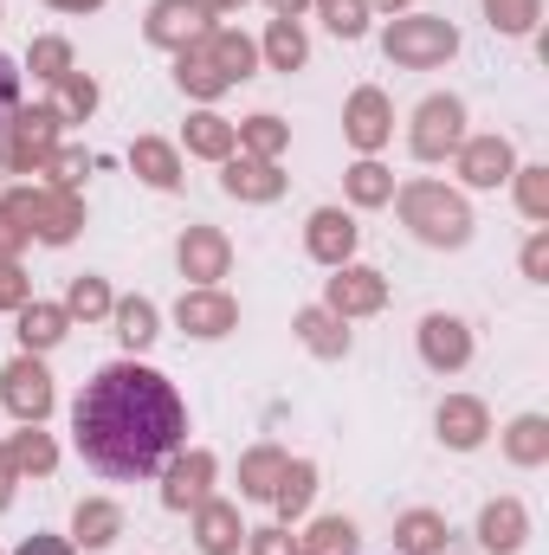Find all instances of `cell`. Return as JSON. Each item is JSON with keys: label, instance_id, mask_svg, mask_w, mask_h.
Masks as SVG:
<instances>
[{"label": "cell", "instance_id": "5bb4252c", "mask_svg": "<svg viewBox=\"0 0 549 555\" xmlns=\"http://www.w3.org/2000/svg\"><path fill=\"white\" fill-rule=\"evenodd\" d=\"M420 356H426V369L452 375V369H465V362H472V330H465L459 317L433 310V317L420 323Z\"/></svg>", "mask_w": 549, "mask_h": 555}, {"label": "cell", "instance_id": "1f68e13d", "mask_svg": "<svg viewBox=\"0 0 549 555\" xmlns=\"http://www.w3.org/2000/svg\"><path fill=\"white\" fill-rule=\"evenodd\" d=\"M297 550L304 555H356V524L349 517H317Z\"/></svg>", "mask_w": 549, "mask_h": 555}, {"label": "cell", "instance_id": "6da1fadb", "mask_svg": "<svg viewBox=\"0 0 549 555\" xmlns=\"http://www.w3.org/2000/svg\"><path fill=\"white\" fill-rule=\"evenodd\" d=\"M72 426H78L85 465L98 478L124 485V478H149V472L168 465V452L188 433V408H181L168 375H155L142 362H111L85 382Z\"/></svg>", "mask_w": 549, "mask_h": 555}, {"label": "cell", "instance_id": "4316f807", "mask_svg": "<svg viewBox=\"0 0 549 555\" xmlns=\"http://www.w3.org/2000/svg\"><path fill=\"white\" fill-rule=\"evenodd\" d=\"M130 168H137L149 188H181V155H175L168 142H155V137H137V149H130Z\"/></svg>", "mask_w": 549, "mask_h": 555}, {"label": "cell", "instance_id": "681fc988", "mask_svg": "<svg viewBox=\"0 0 549 555\" xmlns=\"http://www.w3.org/2000/svg\"><path fill=\"white\" fill-rule=\"evenodd\" d=\"M13 555H72V543H59V537H26Z\"/></svg>", "mask_w": 549, "mask_h": 555}, {"label": "cell", "instance_id": "7bdbcfd3", "mask_svg": "<svg viewBox=\"0 0 549 555\" xmlns=\"http://www.w3.org/2000/svg\"><path fill=\"white\" fill-rule=\"evenodd\" d=\"M85 168H91V155H85V149H59L46 175H52V188H72V194H78V181H85Z\"/></svg>", "mask_w": 549, "mask_h": 555}, {"label": "cell", "instance_id": "836d02e7", "mask_svg": "<svg viewBox=\"0 0 549 555\" xmlns=\"http://www.w3.org/2000/svg\"><path fill=\"white\" fill-rule=\"evenodd\" d=\"M349 201H356V207H388V201H395V175H388L382 162H356V168H349Z\"/></svg>", "mask_w": 549, "mask_h": 555}, {"label": "cell", "instance_id": "60d3db41", "mask_svg": "<svg viewBox=\"0 0 549 555\" xmlns=\"http://www.w3.org/2000/svg\"><path fill=\"white\" fill-rule=\"evenodd\" d=\"M26 59H33V78H46V85H59V78L72 72V46H65V39H33Z\"/></svg>", "mask_w": 549, "mask_h": 555}, {"label": "cell", "instance_id": "2e32d148", "mask_svg": "<svg viewBox=\"0 0 549 555\" xmlns=\"http://www.w3.org/2000/svg\"><path fill=\"white\" fill-rule=\"evenodd\" d=\"M175 323L188 330V336H227L233 323H240V304L227 297V291H181V304H175Z\"/></svg>", "mask_w": 549, "mask_h": 555}, {"label": "cell", "instance_id": "4fadbf2b", "mask_svg": "<svg viewBox=\"0 0 549 555\" xmlns=\"http://www.w3.org/2000/svg\"><path fill=\"white\" fill-rule=\"evenodd\" d=\"M304 253H310L317 266H349V253H356V220H349L343 207H317V214L304 220Z\"/></svg>", "mask_w": 549, "mask_h": 555}, {"label": "cell", "instance_id": "5b68a950", "mask_svg": "<svg viewBox=\"0 0 549 555\" xmlns=\"http://www.w3.org/2000/svg\"><path fill=\"white\" fill-rule=\"evenodd\" d=\"M0 207L26 227V240L39 233L46 246H65V240H78V227H85V201H78L72 188H13Z\"/></svg>", "mask_w": 549, "mask_h": 555}, {"label": "cell", "instance_id": "d590c367", "mask_svg": "<svg viewBox=\"0 0 549 555\" xmlns=\"http://www.w3.org/2000/svg\"><path fill=\"white\" fill-rule=\"evenodd\" d=\"M111 304L117 297H111L104 278H72V291H65V317H85V323L91 317H111Z\"/></svg>", "mask_w": 549, "mask_h": 555}, {"label": "cell", "instance_id": "7c38bea8", "mask_svg": "<svg viewBox=\"0 0 549 555\" xmlns=\"http://www.w3.org/2000/svg\"><path fill=\"white\" fill-rule=\"evenodd\" d=\"M343 137L356 142L362 155H375L382 142L395 137V104H388L375 85H362V91L349 98V111H343Z\"/></svg>", "mask_w": 549, "mask_h": 555}, {"label": "cell", "instance_id": "9a60e30c", "mask_svg": "<svg viewBox=\"0 0 549 555\" xmlns=\"http://www.w3.org/2000/svg\"><path fill=\"white\" fill-rule=\"evenodd\" d=\"M452 155H459L465 188H498V181H511V175H518V155H511V142H505V137H465Z\"/></svg>", "mask_w": 549, "mask_h": 555}, {"label": "cell", "instance_id": "3957f363", "mask_svg": "<svg viewBox=\"0 0 549 555\" xmlns=\"http://www.w3.org/2000/svg\"><path fill=\"white\" fill-rule=\"evenodd\" d=\"M401 220L426 246H465L472 240V207L452 188H439V181H408L401 188Z\"/></svg>", "mask_w": 549, "mask_h": 555}, {"label": "cell", "instance_id": "ac0fdd59", "mask_svg": "<svg viewBox=\"0 0 549 555\" xmlns=\"http://www.w3.org/2000/svg\"><path fill=\"white\" fill-rule=\"evenodd\" d=\"M485 433H491L485 401H472V395H446V401H439V439H446L452 452H472V446H485Z\"/></svg>", "mask_w": 549, "mask_h": 555}, {"label": "cell", "instance_id": "c3c4849f", "mask_svg": "<svg viewBox=\"0 0 549 555\" xmlns=\"http://www.w3.org/2000/svg\"><path fill=\"white\" fill-rule=\"evenodd\" d=\"M20 246H26V227L0 207V259H20Z\"/></svg>", "mask_w": 549, "mask_h": 555}, {"label": "cell", "instance_id": "74e56055", "mask_svg": "<svg viewBox=\"0 0 549 555\" xmlns=\"http://www.w3.org/2000/svg\"><path fill=\"white\" fill-rule=\"evenodd\" d=\"M233 137L246 142V155H259V162H278V149L291 142V130H284L278 117H246V124H240Z\"/></svg>", "mask_w": 549, "mask_h": 555}, {"label": "cell", "instance_id": "30bf717a", "mask_svg": "<svg viewBox=\"0 0 549 555\" xmlns=\"http://www.w3.org/2000/svg\"><path fill=\"white\" fill-rule=\"evenodd\" d=\"M0 401H7V414L26 420V426H39V420L52 414V375L39 369V356L7 362V375H0Z\"/></svg>", "mask_w": 549, "mask_h": 555}, {"label": "cell", "instance_id": "484cf974", "mask_svg": "<svg viewBox=\"0 0 549 555\" xmlns=\"http://www.w3.org/2000/svg\"><path fill=\"white\" fill-rule=\"evenodd\" d=\"M310 491H317V465H310V459H284V478H278V491H272L278 517H284V524L304 517V511H310Z\"/></svg>", "mask_w": 549, "mask_h": 555}, {"label": "cell", "instance_id": "9c48e42d", "mask_svg": "<svg viewBox=\"0 0 549 555\" xmlns=\"http://www.w3.org/2000/svg\"><path fill=\"white\" fill-rule=\"evenodd\" d=\"M330 284H323V310H336L343 323L349 317H375L388 304V278L369 272V266H330Z\"/></svg>", "mask_w": 549, "mask_h": 555}, {"label": "cell", "instance_id": "ba28073f", "mask_svg": "<svg viewBox=\"0 0 549 555\" xmlns=\"http://www.w3.org/2000/svg\"><path fill=\"white\" fill-rule=\"evenodd\" d=\"M142 33H149V46L188 52L194 39H207V33H214V7H207V0H155V7H149V20H142Z\"/></svg>", "mask_w": 549, "mask_h": 555}, {"label": "cell", "instance_id": "b9f144b4", "mask_svg": "<svg viewBox=\"0 0 549 555\" xmlns=\"http://www.w3.org/2000/svg\"><path fill=\"white\" fill-rule=\"evenodd\" d=\"M511 181H518V207L531 220H549V168H518Z\"/></svg>", "mask_w": 549, "mask_h": 555}, {"label": "cell", "instance_id": "8fae6325", "mask_svg": "<svg viewBox=\"0 0 549 555\" xmlns=\"http://www.w3.org/2000/svg\"><path fill=\"white\" fill-rule=\"evenodd\" d=\"M175 259H181V278H194V291H214L227 278V266H233V246H227L220 227H188Z\"/></svg>", "mask_w": 549, "mask_h": 555}, {"label": "cell", "instance_id": "4dcf8cb0", "mask_svg": "<svg viewBox=\"0 0 549 555\" xmlns=\"http://www.w3.org/2000/svg\"><path fill=\"white\" fill-rule=\"evenodd\" d=\"M7 459H13V472H33V478H46V472L59 465V446H52L39 426H26V433H13V439H7Z\"/></svg>", "mask_w": 549, "mask_h": 555}, {"label": "cell", "instance_id": "ab89813d", "mask_svg": "<svg viewBox=\"0 0 549 555\" xmlns=\"http://www.w3.org/2000/svg\"><path fill=\"white\" fill-rule=\"evenodd\" d=\"M485 20L498 33H531L544 20V0H485Z\"/></svg>", "mask_w": 549, "mask_h": 555}, {"label": "cell", "instance_id": "ee69618b", "mask_svg": "<svg viewBox=\"0 0 549 555\" xmlns=\"http://www.w3.org/2000/svg\"><path fill=\"white\" fill-rule=\"evenodd\" d=\"M20 304H33V278L13 259H0V310H20Z\"/></svg>", "mask_w": 549, "mask_h": 555}, {"label": "cell", "instance_id": "f907efd6", "mask_svg": "<svg viewBox=\"0 0 549 555\" xmlns=\"http://www.w3.org/2000/svg\"><path fill=\"white\" fill-rule=\"evenodd\" d=\"M13 478H20V472H13V459H7V446H0V511L13 504Z\"/></svg>", "mask_w": 549, "mask_h": 555}, {"label": "cell", "instance_id": "f6af8a7d", "mask_svg": "<svg viewBox=\"0 0 549 555\" xmlns=\"http://www.w3.org/2000/svg\"><path fill=\"white\" fill-rule=\"evenodd\" d=\"M246 543H253V555H304V550H297V537H291L284 524H266V530H246Z\"/></svg>", "mask_w": 549, "mask_h": 555}, {"label": "cell", "instance_id": "bcb514c9", "mask_svg": "<svg viewBox=\"0 0 549 555\" xmlns=\"http://www.w3.org/2000/svg\"><path fill=\"white\" fill-rule=\"evenodd\" d=\"M524 278H549V233H531V246H524Z\"/></svg>", "mask_w": 549, "mask_h": 555}, {"label": "cell", "instance_id": "11a10c76", "mask_svg": "<svg viewBox=\"0 0 549 555\" xmlns=\"http://www.w3.org/2000/svg\"><path fill=\"white\" fill-rule=\"evenodd\" d=\"M382 7H408V0H382Z\"/></svg>", "mask_w": 549, "mask_h": 555}, {"label": "cell", "instance_id": "d4e9b609", "mask_svg": "<svg viewBox=\"0 0 549 555\" xmlns=\"http://www.w3.org/2000/svg\"><path fill=\"white\" fill-rule=\"evenodd\" d=\"M395 550L401 555H446V517L439 511H408L395 524Z\"/></svg>", "mask_w": 549, "mask_h": 555}, {"label": "cell", "instance_id": "e575fe53", "mask_svg": "<svg viewBox=\"0 0 549 555\" xmlns=\"http://www.w3.org/2000/svg\"><path fill=\"white\" fill-rule=\"evenodd\" d=\"M111 317H117V336H124L130 349H149V343H155V304H149V297L111 304Z\"/></svg>", "mask_w": 549, "mask_h": 555}, {"label": "cell", "instance_id": "cb8c5ba5", "mask_svg": "<svg viewBox=\"0 0 549 555\" xmlns=\"http://www.w3.org/2000/svg\"><path fill=\"white\" fill-rule=\"evenodd\" d=\"M72 530H78V543H85V550H111V543L124 537V511H117L111 498H85V504H78V517H72Z\"/></svg>", "mask_w": 549, "mask_h": 555}, {"label": "cell", "instance_id": "db71d44e", "mask_svg": "<svg viewBox=\"0 0 549 555\" xmlns=\"http://www.w3.org/2000/svg\"><path fill=\"white\" fill-rule=\"evenodd\" d=\"M207 7H214V13H240L246 0H207Z\"/></svg>", "mask_w": 549, "mask_h": 555}, {"label": "cell", "instance_id": "277c9868", "mask_svg": "<svg viewBox=\"0 0 549 555\" xmlns=\"http://www.w3.org/2000/svg\"><path fill=\"white\" fill-rule=\"evenodd\" d=\"M59 111L39 104V111H13L0 124V175H46L52 155H59Z\"/></svg>", "mask_w": 549, "mask_h": 555}, {"label": "cell", "instance_id": "7a4b0ae2", "mask_svg": "<svg viewBox=\"0 0 549 555\" xmlns=\"http://www.w3.org/2000/svg\"><path fill=\"white\" fill-rule=\"evenodd\" d=\"M253 65H259V46L246 33H233V26H214L207 39H194L188 52H175V78H181L188 98H220L240 78H253Z\"/></svg>", "mask_w": 549, "mask_h": 555}, {"label": "cell", "instance_id": "8d00e7d4", "mask_svg": "<svg viewBox=\"0 0 549 555\" xmlns=\"http://www.w3.org/2000/svg\"><path fill=\"white\" fill-rule=\"evenodd\" d=\"M304 52H310V46H304V26H297V20H272V33H266V59H272L278 72H297Z\"/></svg>", "mask_w": 549, "mask_h": 555}, {"label": "cell", "instance_id": "f1b7e54d", "mask_svg": "<svg viewBox=\"0 0 549 555\" xmlns=\"http://www.w3.org/2000/svg\"><path fill=\"white\" fill-rule=\"evenodd\" d=\"M233 124L227 117H214V111H201V117H188V155H207V162H227L233 155Z\"/></svg>", "mask_w": 549, "mask_h": 555}, {"label": "cell", "instance_id": "603a6c76", "mask_svg": "<svg viewBox=\"0 0 549 555\" xmlns=\"http://www.w3.org/2000/svg\"><path fill=\"white\" fill-rule=\"evenodd\" d=\"M65 330H72L65 304H20V343H26V356H39V349L65 343Z\"/></svg>", "mask_w": 549, "mask_h": 555}, {"label": "cell", "instance_id": "ffe728a7", "mask_svg": "<svg viewBox=\"0 0 549 555\" xmlns=\"http://www.w3.org/2000/svg\"><path fill=\"white\" fill-rule=\"evenodd\" d=\"M220 188L233 201H278L284 194V175H278V162H259V155H227Z\"/></svg>", "mask_w": 549, "mask_h": 555}, {"label": "cell", "instance_id": "d6a6232c", "mask_svg": "<svg viewBox=\"0 0 549 555\" xmlns=\"http://www.w3.org/2000/svg\"><path fill=\"white\" fill-rule=\"evenodd\" d=\"M52 111H59V124H85V117L98 111V85H91L85 72H65V78H59V98H52Z\"/></svg>", "mask_w": 549, "mask_h": 555}, {"label": "cell", "instance_id": "f546056e", "mask_svg": "<svg viewBox=\"0 0 549 555\" xmlns=\"http://www.w3.org/2000/svg\"><path fill=\"white\" fill-rule=\"evenodd\" d=\"M505 452H511V465H544V459H549V420H544V414L511 420V433H505Z\"/></svg>", "mask_w": 549, "mask_h": 555}, {"label": "cell", "instance_id": "f35d334b", "mask_svg": "<svg viewBox=\"0 0 549 555\" xmlns=\"http://www.w3.org/2000/svg\"><path fill=\"white\" fill-rule=\"evenodd\" d=\"M317 13H323V26L336 39H362L369 33V0H317Z\"/></svg>", "mask_w": 549, "mask_h": 555}, {"label": "cell", "instance_id": "52a82bcc", "mask_svg": "<svg viewBox=\"0 0 549 555\" xmlns=\"http://www.w3.org/2000/svg\"><path fill=\"white\" fill-rule=\"evenodd\" d=\"M459 142H465V104H459V98H426V104L413 111L408 149L420 162H446Z\"/></svg>", "mask_w": 549, "mask_h": 555}, {"label": "cell", "instance_id": "7dc6e473", "mask_svg": "<svg viewBox=\"0 0 549 555\" xmlns=\"http://www.w3.org/2000/svg\"><path fill=\"white\" fill-rule=\"evenodd\" d=\"M20 111V72H13V59H0V124Z\"/></svg>", "mask_w": 549, "mask_h": 555}, {"label": "cell", "instance_id": "e0dca14e", "mask_svg": "<svg viewBox=\"0 0 549 555\" xmlns=\"http://www.w3.org/2000/svg\"><path fill=\"white\" fill-rule=\"evenodd\" d=\"M207 485H214V452H181V459L168 465L162 504H168V511H201V504H207Z\"/></svg>", "mask_w": 549, "mask_h": 555}, {"label": "cell", "instance_id": "816d5d0a", "mask_svg": "<svg viewBox=\"0 0 549 555\" xmlns=\"http://www.w3.org/2000/svg\"><path fill=\"white\" fill-rule=\"evenodd\" d=\"M266 7H272L278 20H297V13H304V7H310V0H266Z\"/></svg>", "mask_w": 549, "mask_h": 555}, {"label": "cell", "instance_id": "d6986e66", "mask_svg": "<svg viewBox=\"0 0 549 555\" xmlns=\"http://www.w3.org/2000/svg\"><path fill=\"white\" fill-rule=\"evenodd\" d=\"M524 537H531V517H524L518 498H498V504L478 511V543H485L491 555H518L524 550Z\"/></svg>", "mask_w": 549, "mask_h": 555}, {"label": "cell", "instance_id": "f5cc1de1", "mask_svg": "<svg viewBox=\"0 0 549 555\" xmlns=\"http://www.w3.org/2000/svg\"><path fill=\"white\" fill-rule=\"evenodd\" d=\"M46 7H59V13H91V7H104V0H46Z\"/></svg>", "mask_w": 549, "mask_h": 555}, {"label": "cell", "instance_id": "8992f818", "mask_svg": "<svg viewBox=\"0 0 549 555\" xmlns=\"http://www.w3.org/2000/svg\"><path fill=\"white\" fill-rule=\"evenodd\" d=\"M382 52L395 65H408V72H433V65H446L459 52V26L452 20H433V13H408V20H395L382 33Z\"/></svg>", "mask_w": 549, "mask_h": 555}, {"label": "cell", "instance_id": "83f0119b", "mask_svg": "<svg viewBox=\"0 0 549 555\" xmlns=\"http://www.w3.org/2000/svg\"><path fill=\"white\" fill-rule=\"evenodd\" d=\"M278 478H284V452L278 446H253L240 459V498H272Z\"/></svg>", "mask_w": 549, "mask_h": 555}, {"label": "cell", "instance_id": "44dd1931", "mask_svg": "<svg viewBox=\"0 0 549 555\" xmlns=\"http://www.w3.org/2000/svg\"><path fill=\"white\" fill-rule=\"evenodd\" d=\"M240 511L233 504H220V498H207L201 511H194V543H201V555H240Z\"/></svg>", "mask_w": 549, "mask_h": 555}, {"label": "cell", "instance_id": "7402d4cb", "mask_svg": "<svg viewBox=\"0 0 549 555\" xmlns=\"http://www.w3.org/2000/svg\"><path fill=\"white\" fill-rule=\"evenodd\" d=\"M297 343H304L310 356H323V362H336V356L349 349V330H343V317H336V310H323V304H310V310H297Z\"/></svg>", "mask_w": 549, "mask_h": 555}]
</instances>
